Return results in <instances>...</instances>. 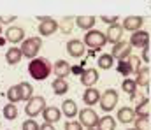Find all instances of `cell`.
Listing matches in <instances>:
<instances>
[{"label":"cell","mask_w":151,"mask_h":130,"mask_svg":"<svg viewBox=\"0 0 151 130\" xmlns=\"http://www.w3.org/2000/svg\"><path fill=\"white\" fill-rule=\"evenodd\" d=\"M53 72V65L47 58L44 56H37L34 60H30L28 63V74L35 79V81H44L49 78V74Z\"/></svg>","instance_id":"1"},{"label":"cell","mask_w":151,"mask_h":130,"mask_svg":"<svg viewBox=\"0 0 151 130\" xmlns=\"http://www.w3.org/2000/svg\"><path fill=\"white\" fill-rule=\"evenodd\" d=\"M84 46H88L90 49H102L106 42H107V37H106V34H102V32H99V30H88L86 34H84Z\"/></svg>","instance_id":"2"},{"label":"cell","mask_w":151,"mask_h":130,"mask_svg":"<svg viewBox=\"0 0 151 130\" xmlns=\"http://www.w3.org/2000/svg\"><path fill=\"white\" fill-rule=\"evenodd\" d=\"M40 47H42L40 37H28V39H25V41L21 42V47H19V49H21V53H23L25 58L34 60V58H37Z\"/></svg>","instance_id":"3"},{"label":"cell","mask_w":151,"mask_h":130,"mask_svg":"<svg viewBox=\"0 0 151 130\" xmlns=\"http://www.w3.org/2000/svg\"><path fill=\"white\" fill-rule=\"evenodd\" d=\"M44 109H46V98H44V97H32V98L27 102V106H25V113H27V116H30V118L42 114Z\"/></svg>","instance_id":"4"},{"label":"cell","mask_w":151,"mask_h":130,"mask_svg":"<svg viewBox=\"0 0 151 130\" xmlns=\"http://www.w3.org/2000/svg\"><path fill=\"white\" fill-rule=\"evenodd\" d=\"M58 30V23L53 18L47 16H40L39 18V35L40 37H49Z\"/></svg>","instance_id":"5"},{"label":"cell","mask_w":151,"mask_h":130,"mask_svg":"<svg viewBox=\"0 0 151 130\" xmlns=\"http://www.w3.org/2000/svg\"><path fill=\"white\" fill-rule=\"evenodd\" d=\"M116 104H118V91L113 90V88L106 90L102 93V97H100V107H102V111L111 113L114 107H116Z\"/></svg>","instance_id":"6"},{"label":"cell","mask_w":151,"mask_h":130,"mask_svg":"<svg viewBox=\"0 0 151 130\" xmlns=\"http://www.w3.org/2000/svg\"><path fill=\"white\" fill-rule=\"evenodd\" d=\"M99 121H100V118H99V114L93 109H90V107L81 109V113H79V123L81 125H84L88 129H97Z\"/></svg>","instance_id":"7"},{"label":"cell","mask_w":151,"mask_h":130,"mask_svg":"<svg viewBox=\"0 0 151 130\" xmlns=\"http://www.w3.org/2000/svg\"><path fill=\"white\" fill-rule=\"evenodd\" d=\"M130 53H132V46L130 42H125V41H119V42H116L113 46V58L114 60H118V62H121V60H127L128 56H130Z\"/></svg>","instance_id":"8"},{"label":"cell","mask_w":151,"mask_h":130,"mask_svg":"<svg viewBox=\"0 0 151 130\" xmlns=\"http://www.w3.org/2000/svg\"><path fill=\"white\" fill-rule=\"evenodd\" d=\"M4 35H5V39L11 44H18V42H23L25 41V30L21 27H9L4 32Z\"/></svg>","instance_id":"9"},{"label":"cell","mask_w":151,"mask_h":130,"mask_svg":"<svg viewBox=\"0 0 151 130\" xmlns=\"http://www.w3.org/2000/svg\"><path fill=\"white\" fill-rule=\"evenodd\" d=\"M148 42H150V34L148 32H142V30L134 32L132 37H130V46L132 47H142V49H146L148 47Z\"/></svg>","instance_id":"10"},{"label":"cell","mask_w":151,"mask_h":130,"mask_svg":"<svg viewBox=\"0 0 151 130\" xmlns=\"http://www.w3.org/2000/svg\"><path fill=\"white\" fill-rule=\"evenodd\" d=\"M142 23H144V18H141V16H128V18H125L123 19V30H128V32H139L141 30V27H142Z\"/></svg>","instance_id":"11"},{"label":"cell","mask_w":151,"mask_h":130,"mask_svg":"<svg viewBox=\"0 0 151 130\" xmlns=\"http://www.w3.org/2000/svg\"><path fill=\"white\" fill-rule=\"evenodd\" d=\"M53 72H55V76H56V78L65 79V78L72 72V67L69 65V62H67V60H58V62L53 65Z\"/></svg>","instance_id":"12"},{"label":"cell","mask_w":151,"mask_h":130,"mask_svg":"<svg viewBox=\"0 0 151 130\" xmlns=\"http://www.w3.org/2000/svg\"><path fill=\"white\" fill-rule=\"evenodd\" d=\"M67 53L72 58H81L84 55V42H81L79 39H72L67 42Z\"/></svg>","instance_id":"13"},{"label":"cell","mask_w":151,"mask_h":130,"mask_svg":"<svg viewBox=\"0 0 151 130\" xmlns=\"http://www.w3.org/2000/svg\"><path fill=\"white\" fill-rule=\"evenodd\" d=\"M42 118H44V121L46 123H56L60 118H62V111L58 109V107H55V106H46V109L42 111Z\"/></svg>","instance_id":"14"},{"label":"cell","mask_w":151,"mask_h":130,"mask_svg":"<svg viewBox=\"0 0 151 130\" xmlns=\"http://www.w3.org/2000/svg\"><path fill=\"white\" fill-rule=\"evenodd\" d=\"M100 93H99V90L97 88H86L84 90V93H83V102L86 104V106H95L97 102H100Z\"/></svg>","instance_id":"15"},{"label":"cell","mask_w":151,"mask_h":130,"mask_svg":"<svg viewBox=\"0 0 151 130\" xmlns=\"http://www.w3.org/2000/svg\"><path fill=\"white\" fill-rule=\"evenodd\" d=\"M97 81H99V72H97L95 69H86V70L81 74V83L86 88H91Z\"/></svg>","instance_id":"16"},{"label":"cell","mask_w":151,"mask_h":130,"mask_svg":"<svg viewBox=\"0 0 151 130\" xmlns=\"http://www.w3.org/2000/svg\"><path fill=\"white\" fill-rule=\"evenodd\" d=\"M106 37H107V42H113V44H116V42H119L121 41V37H123V27L121 25H111L109 27V32L106 34Z\"/></svg>","instance_id":"17"},{"label":"cell","mask_w":151,"mask_h":130,"mask_svg":"<svg viewBox=\"0 0 151 130\" xmlns=\"http://www.w3.org/2000/svg\"><path fill=\"white\" fill-rule=\"evenodd\" d=\"M23 58V53H21V49L19 47H9L7 49V53H5V60H7V63L9 65H16V63H19V60Z\"/></svg>","instance_id":"18"},{"label":"cell","mask_w":151,"mask_h":130,"mask_svg":"<svg viewBox=\"0 0 151 130\" xmlns=\"http://www.w3.org/2000/svg\"><path fill=\"white\" fill-rule=\"evenodd\" d=\"M150 76H151V70L148 67H141L139 70H137V79H135V83H137V86H142L146 88L150 85Z\"/></svg>","instance_id":"19"},{"label":"cell","mask_w":151,"mask_h":130,"mask_svg":"<svg viewBox=\"0 0 151 130\" xmlns=\"http://www.w3.org/2000/svg\"><path fill=\"white\" fill-rule=\"evenodd\" d=\"M118 120L121 123H132L135 120V111L132 107H121L118 111Z\"/></svg>","instance_id":"20"},{"label":"cell","mask_w":151,"mask_h":130,"mask_svg":"<svg viewBox=\"0 0 151 130\" xmlns=\"http://www.w3.org/2000/svg\"><path fill=\"white\" fill-rule=\"evenodd\" d=\"M62 113H63L67 118H74V116H77V106H76L74 100H70V98L63 100V102H62Z\"/></svg>","instance_id":"21"},{"label":"cell","mask_w":151,"mask_h":130,"mask_svg":"<svg viewBox=\"0 0 151 130\" xmlns=\"http://www.w3.org/2000/svg\"><path fill=\"white\" fill-rule=\"evenodd\" d=\"M95 19L97 18H93V16H79V18H76V25L81 30H91L95 27Z\"/></svg>","instance_id":"22"},{"label":"cell","mask_w":151,"mask_h":130,"mask_svg":"<svg viewBox=\"0 0 151 130\" xmlns=\"http://www.w3.org/2000/svg\"><path fill=\"white\" fill-rule=\"evenodd\" d=\"M53 93L55 95H65L67 91H69V83H67V79H60V78H56L55 81H53Z\"/></svg>","instance_id":"23"},{"label":"cell","mask_w":151,"mask_h":130,"mask_svg":"<svg viewBox=\"0 0 151 130\" xmlns=\"http://www.w3.org/2000/svg\"><path fill=\"white\" fill-rule=\"evenodd\" d=\"M118 72H119V74H123V76H128L130 72H135V70H134V65H132L130 56H128L127 60L118 62Z\"/></svg>","instance_id":"24"},{"label":"cell","mask_w":151,"mask_h":130,"mask_svg":"<svg viewBox=\"0 0 151 130\" xmlns=\"http://www.w3.org/2000/svg\"><path fill=\"white\" fill-rule=\"evenodd\" d=\"M2 113H4V118L5 120H16L18 118V107H16V104H5L4 106V109H2Z\"/></svg>","instance_id":"25"},{"label":"cell","mask_w":151,"mask_h":130,"mask_svg":"<svg viewBox=\"0 0 151 130\" xmlns=\"http://www.w3.org/2000/svg\"><path fill=\"white\" fill-rule=\"evenodd\" d=\"M99 130H114L116 129V121H114L113 116H102L99 125H97Z\"/></svg>","instance_id":"26"},{"label":"cell","mask_w":151,"mask_h":130,"mask_svg":"<svg viewBox=\"0 0 151 130\" xmlns=\"http://www.w3.org/2000/svg\"><path fill=\"white\" fill-rule=\"evenodd\" d=\"M19 91H21V100L28 102L34 97V88L30 83H19Z\"/></svg>","instance_id":"27"},{"label":"cell","mask_w":151,"mask_h":130,"mask_svg":"<svg viewBox=\"0 0 151 130\" xmlns=\"http://www.w3.org/2000/svg\"><path fill=\"white\" fill-rule=\"evenodd\" d=\"M7 98H9V102H11V104H16V102H19V100H21L19 85H16V86H11L9 90H7Z\"/></svg>","instance_id":"28"},{"label":"cell","mask_w":151,"mask_h":130,"mask_svg":"<svg viewBox=\"0 0 151 130\" xmlns=\"http://www.w3.org/2000/svg\"><path fill=\"white\" fill-rule=\"evenodd\" d=\"M134 121H135V129L137 130H148L150 129V114H141Z\"/></svg>","instance_id":"29"},{"label":"cell","mask_w":151,"mask_h":130,"mask_svg":"<svg viewBox=\"0 0 151 130\" xmlns=\"http://www.w3.org/2000/svg\"><path fill=\"white\" fill-rule=\"evenodd\" d=\"M113 65H114L113 55H107V53H106V55H102V56L99 58V67H100V69H106V70H107V69H111Z\"/></svg>","instance_id":"30"},{"label":"cell","mask_w":151,"mask_h":130,"mask_svg":"<svg viewBox=\"0 0 151 130\" xmlns=\"http://www.w3.org/2000/svg\"><path fill=\"white\" fill-rule=\"evenodd\" d=\"M123 91H127V93H130V95H134L135 93V90H137V83H135V79H125L123 81Z\"/></svg>","instance_id":"31"},{"label":"cell","mask_w":151,"mask_h":130,"mask_svg":"<svg viewBox=\"0 0 151 130\" xmlns=\"http://www.w3.org/2000/svg\"><path fill=\"white\" fill-rule=\"evenodd\" d=\"M21 129H23V130H39V129H40V125H39L34 118H30V120H25V121H23Z\"/></svg>","instance_id":"32"},{"label":"cell","mask_w":151,"mask_h":130,"mask_svg":"<svg viewBox=\"0 0 151 130\" xmlns=\"http://www.w3.org/2000/svg\"><path fill=\"white\" fill-rule=\"evenodd\" d=\"M58 27H62V30H63L65 34H69V32L72 30V18H65L62 23H58Z\"/></svg>","instance_id":"33"},{"label":"cell","mask_w":151,"mask_h":130,"mask_svg":"<svg viewBox=\"0 0 151 130\" xmlns=\"http://www.w3.org/2000/svg\"><path fill=\"white\" fill-rule=\"evenodd\" d=\"M65 130H83V125L79 121H67L65 123Z\"/></svg>","instance_id":"34"},{"label":"cell","mask_w":151,"mask_h":130,"mask_svg":"<svg viewBox=\"0 0 151 130\" xmlns=\"http://www.w3.org/2000/svg\"><path fill=\"white\" fill-rule=\"evenodd\" d=\"M100 19H102L106 25H109V27L118 23V16H100Z\"/></svg>","instance_id":"35"},{"label":"cell","mask_w":151,"mask_h":130,"mask_svg":"<svg viewBox=\"0 0 151 130\" xmlns=\"http://www.w3.org/2000/svg\"><path fill=\"white\" fill-rule=\"evenodd\" d=\"M16 21V16H0V25H11Z\"/></svg>","instance_id":"36"},{"label":"cell","mask_w":151,"mask_h":130,"mask_svg":"<svg viewBox=\"0 0 151 130\" xmlns=\"http://www.w3.org/2000/svg\"><path fill=\"white\" fill-rule=\"evenodd\" d=\"M39 130H55V125H53V123H46V121H44V123L40 125V129H39Z\"/></svg>","instance_id":"37"},{"label":"cell","mask_w":151,"mask_h":130,"mask_svg":"<svg viewBox=\"0 0 151 130\" xmlns=\"http://www.w3.org/2000/svg\"><path fill=\"white\" fill-rule=\"evenodd\" d=\"M0 34H4V30H2V25H0Z\"/></svg>","instance_id":"38"},{"label":"cell","mask_w":151,"mask_h":130,"mask_svg":"<svg viewBox=\"0 0 151 130\" xmlns=\"http://www.w3.org/2000/svg\"><path fill=\"white\" fill-rule=\"evenodd\" d=\"M88 130H99V129H88Z\"/></svg>","instance_id":"39"},{"label":"cell","mask_w":151,"mask_h":130,"mask_svg":"<svg viewBox=\"0 0 151 130\" xmlns=\"http://www.w3.org/2000/svg\"><path fill=\"white\" fill-rule=\"evenodd\" d=\"M128 130H137V129H128Z\"/></svg>","instance_id":"40"}]
</instances>
